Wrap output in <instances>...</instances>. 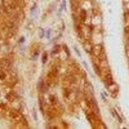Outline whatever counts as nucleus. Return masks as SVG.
I'll list each match as a JSON object with an SVG mask.
<instances>
[{
  "mask_svg": "<svg viewBox=\"0 0 129 129\" xmlns=\"http://www.w3.org/2000/svg\"><path fill=\"white\" fill-rule=\"evenodd\" d=\"M74 49H75L76 52H77V54H78V55H79V56H80V52H79L78 51V50L76 49V47H75V48H74Z\"/></svg>",
  "mask_w": 129,
  "mask_h": 129,
  "instance_id": "nucleus-1",
  "label": "nucleus"
},
{
  "mask_svg": "<svg viewBox=\"0 0 129 129\" xmlns=\"http://www.w3.org/2000/svg\"><path fill=\"white\" fill-rule=\"evenodd\" d=\"M83 63L85 64V67H86V69H87V70H88V67H87V65H86V63H85V62H83Z\"/></svg>",
  "mask_w": 129,
  "mask_h": 129,
  "instance_id": "nucleus-2",
  "label": "nucleus"
}]
</instances>
